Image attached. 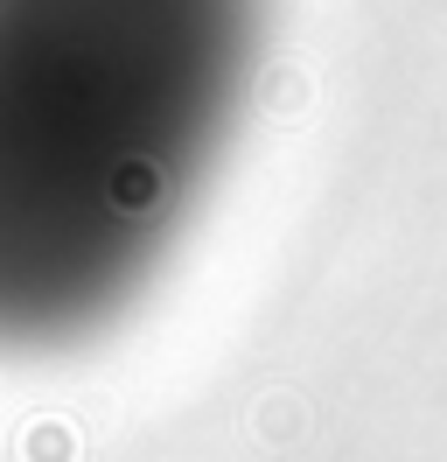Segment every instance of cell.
Instances as JSON below:
<instances>
[{
    "label": "cell",
    "mask_w": 447,
    "mask_h": 462,
    "mask_svg": "<svg viewBox=\"0 0 447 462\" xmlns=\"http://www.w3.org/2000/svg\"><path fill=\"white\" fill-rule=\"evenodd\" d=\"M245 78V0H0V344L119 309Z\"/></svg>",
    "instance_id": "1"
}]
</instances>
